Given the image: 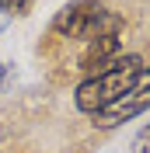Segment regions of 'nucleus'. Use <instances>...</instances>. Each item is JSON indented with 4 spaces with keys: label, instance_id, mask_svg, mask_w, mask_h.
<instances>
[{
    "label": "nucleus",
    "instance_id": "nucleus-1",
    "mask_svg": "<svg viewBox=\"0 0 150 153\" xmlns=\"http://www.w3.org/2000/svg\"><path fill=\"white\" fill-rule=\"evenodd\" d=\"M115 28H126V18L119 10L105 7L101 0H70L66 7L56 10V18L49 21V31H46V45H84L91 38L105 35V31H115Z\"/></svg>",
    "mask_w": 150,
    "mask_h": 153
},
{
    "label": "nucleus",
    "instance_id": "nucleus-2",
    "mask_svg": "<svg viewBox=\"0 0 150 153\" xmlns=\"http://www.w3.org/2000/svg\"><path fill=\"white\" fill-rule=\"evenodd\" d=\"M143 66H147V59H143L140 52H122L112 66H105L101 73H94V76H84V80L74 87V108L80 115H87V118L98 115L101 108H108L115 97L136 80V73H140Z\"/></svg>",
    "mask_w": 150,
    "mask_h": 153
},
{
    "label": "nucleus",
    "instance_id": "nucleus-3",
    "mask_svg": "<svg viewBox=\"0 0 150 153\" xmlns=\"http://www.w3.org/2000/svg\"><path fill=\"white\" fill-rule=\"evenodd\" d=\"M147 108H150V63L136 73V80H133L108 108H101L98 115H91V125L94 129H119V125L133 122L136 115H143Z\"/></svg>",
    "mask_w": 150,
    "mask_h": 153
},
{
    "label": "nucleus",
    "instance_id": "nucleus-4",
    "mask_svg": "<svg viewBox=\"0 0 150 153\" xmlns=\"http://www.w3.org/2000/svg\"><path fill=\"white\" fill-rule=\"evenodd\" d=\"M32 7H35V0H0V10L7 18H25Z\"/></svg>",
    "mask_w": 150,
    "mask_h": 153
},
{
    "label": "nucleus",
    "instance_id": "nucleus-5",
    "mask_svg": "<svg viewBox=\"0 0 150 153\" xmlns=\"http://www.w3.org/2000/svg\"><path fill=\"white\" fill-rule=\"evenodd\" d=\"M129 153H150V122L143 125L140 132L133 136V143H129Z\"/></svg>",
    "mask_w": 150,
    "mask_h": 153
},
{
    "label": "nucleus",
    "instance_id": "nucleus-6",
    "mask_svg": "<svg viewBox=\"0 0 150 153\" xmlns=\"http://www.w3.org/2000/svg\"><path fill=\"white\" fill-rule=\"evenodd\" d=\"M4 84H7V66L0 63V91H4Z\"/></svg>",
    "mask_w": 150,
    "mask_h": 153
},
{
    "label": "nucleus",
    "instance_id": "nucleus-7",
    "mask_svg": "<svg viewBox=\"0 0 150 153\" xmlns=\"http://www.w3.org/2000/svg\"><path fill=\"white\" fill-rule=\"evenodd\" d=\"M7 25H10V18H7V14H4V10H0V31L7 28Z\"/></svg>",
    "mask_w": 150,
    "mask_h": 153
}]
</instances>
